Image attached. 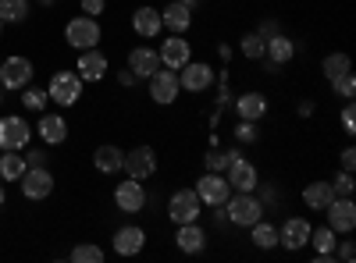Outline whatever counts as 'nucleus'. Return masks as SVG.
I'll return each instance as SVG.
<instances>
[{
    "instance_id": "5",
    "label": "nucleus",
    "mask_w": 356,
    "mask_h": 263,
    "mask_svg": "<svg viewBox=\"0 0 356 263\" xmlns=\"http://www.w3.org/2000/svg\"><path fill=\"white\" fill-rule=\"evenodd\" d=\"M65 40H68V46H75V50H93V46L100 43V25H97V18H89V15L72 18V22L65 25Z\"/></svg>"
},
{
    "instance_id": "26",
    "label": "nucleus",
    "mask_w": 356,
    "mask_h": 263,
    "mask_svg": "<svg viewBox=\"0 0 356 263\" xmlns=\"http://www.w3.org/2000/svg\"><path fill=\"white\" fill-rule=\"evenodd\" d=\"M36 132H40V139H43V142H50V146H61V142L68 139V121L61 118V114H43Z\"/></svg>"
},
{
    "instance_id": "52",
    "label": "nucleus",
    "mask_w": 356,
    "mask_h": 263,
    "mask_svg": "<svg viewBox=\"0 0 356 263\" xmlns=\"http://www.w3.org/2000/svg\"><path fill=\"white\" fill-rule=\"evenodd\" d=\"M0 33H4V22H0Z\"/></svg>"
},
{
    "instance_id": "25",
    "label": "nucleus",
    "mask_w": 356,
    "mask_h": 263,
    "mask_svg": "<svg viewBox=\"0 0 356 263\" xmlns=\"http://www.w3.org/2000/svg\"><path fill=\"white\" fill-rule=\"evenodd\" d=\"M161 22L168 33H178V36H186L189 33V25H193V11L186 4H178V0H171V4L161 11Z\"/></svg>"
},
{
    "instance_id": "46",
    "label": "nucleus",
    "mask_w": 356,
    "mask_h": 263,
    "mask_svg": "<svg viewBox=\"0 0 356 263\" xmlns=\"http://www.w3.org/2000/svg\"><path fill=\"white\" fill-rule=\"evenodd\" d=\"M136 82H139V78H136L129 68H122V71H118V85H125V90H129V85H136Z\"/></svg>"
},
{
    "instance_id": "41",
    "label": "nucleus",
    "mask_w": 356,
    "mask_h": 263,
    "mask_svg": "<svg viewBox=\"0 0 356 263\" xmlns=\"http://www.w3.org/2000/svg\"><path fill=\"white\" fill-rule=\"evenodd\" d=\"M335 260H342V263H353V260H356V246H353L349 239H346V242H339V246H335Z\"/></svg>"
},
{
    "instance_id": "36",
    "label": "nucleus",
    "mask_w": 356,
    "mask_h": 263,
    "mask_svg": "<svg viewBox=\"0 0 356 263\" xmlns=\"http://www.w3.org/2000/svg\"><path fill=\"white\" fill-rule=\"evenodd\" d=\"M328 85H332V93H335V96H342V100H353V93H356V78H353V71H346V75L332 78Z\"/></svg>"
},
{
    "instance_id": "43",
    "label": "nucleus",
    "mask_w": 356,
    "mask_h": 263,
    "mask_svg": "<svg viewBox=\"0 0 356 263\" xmlns=\"http://www.w3.org/2000/svg\"><path fill=\"white\" fill-rule=\"evenodd\" d=\"M25 167H47V153L43 150H25Z\"/></svg>"
},
{
    "instance_id": "18",
    "label": "nucleus",
    "mask_w": 356,
    "mask_h": 263,
    "mask_svg": "<svg viewBox=\"0 0 356 263\" xmlns=\"http://www.w3.org/2000/svg\"><path fill=\"white\" fill-rule=\"evenodd\" d=\"M75 68H79V78H82V82H100L111 65H107V53H100V50L93 46V50H79V65H75Z\"/></svg>"
},
{
    "instance_id": "12",
    "label": "nucleus",
    "mask_w": 356,
    "mask_h": 263,
    "mask_svg": "<svg viewBox=\"0 0 356 263\" xmlns=\"http://www.w3.org/2000/svg\"><path fill=\"white\" fill-rule=\"evenodd\" d=\"M310 228H314V224H310L307 217H285L282 228H278V246L289 249V253L303 249V246L310 242Z\"/></svg>"
},
{
    "instance_id": "11",
    "label": "nucleus",
    "mask_w": 356,
    "mask_h": 263,
    "mask_svg": "<svg viewBox=\"0 0 356 263\" xmlns=\"http://www.w3.org/2000/svg\"><path fill=\"white\" fill-rule=\"evenodd\" d=\"M33 82V61L29 57H8L0 61V85L4 90H25Z\"/></svg>"
},
{
    "instance_id": "2",
    "label": "nucleus",
    "mask_w": 356,
    "mask_h": 263,
    "mask_svg": "<svg viewBox=\"0 0 356 263\" xmlns=\"http://www.w3.org/2000/svg\"><path fill=\"white\" fill-rule=\"evenodd\" d=\"M200 214H203V203H200L196 189H178V192H171V199H168V217H171L175 224L200 221Z\"/></svg>"
},
{
    "instance_id": "9",
    "label": "nucleus",
    "mask_w": 356,
    "mask_h": 263,
    "mask_svg": "<svg viewBox=\"0 0 356 263\" xmlns=\"http://www.w3.org/2000/svg\"><path fill=\"white\" fill-rule=\"evenodd\" d=\"M146 82H150V100L161 103V107H171L178 100V93H182V85H178V71H171V68H157Z\"/></svg>"
},
{
    "instance_id": "35",
    "label": "nucleus",
    "mask_w": 356,
    "mask_h": 263,
    "mask_svg": "<svg viewBox=\"0 0 356 263\" xmlns=\"http://www.w3.org/2000/svg\"><path fill=\"white\" fill-rule=\"evenodd\" d=\"M72 260H75V263H104V249L93 246V242H79V246L72 249Z\"/></svg>"
},
{
    "instance_id": "7",
    "label": "nucleus",
    "mask_w": 356,
    "mask_h": 263,
    "mask_svg": "<svg viewBox=\"0 0 356 263\" xmlns=\"http://www.w3.org/2000/svg\"><path fill=\"white\" fill-rule=\"evenodd\" d=\"M196 196H200L203 207H225L228 196H232V185H228L225 174H218V171H207L203 178L196 182Z\"/></svg>"
},
{
    "instance_id": "1",
    "label": "nucleus",
    "mask_w": 356,
    "mask_h": 263,
    "mask_svg": "<svg viewBox=\"0 0 356 263\" xmlns=\"http://www.w3.org/2000/svg\"><path fill=\"white\" fill-rule=\"evenodd\" d=\"M264 199L257 196V192H232L228 196V203H225V217H228V224H235V228H250V224H257L260 217H264Z\"/></svg>"
},
{
    "instance_id": "8",
    "label": "nucleus",
    "mask_w": 356,
    "mask_h": 263,
    "mask_svg": "<svg viewBox=\"0 0 356 263\" xmlns=\"http://www.w3.org/2000/svg\"><path fill=\"white\" fill-rule=\"evenodd\" d=\"M178 85H182L186 93H207L214 85V68L207 61H186L178 68Z\"/></svg>"
},
{
    "instance_id": "34",
    "label": "nucleus",
    "mask_w": 356,
    "mask_h": 263,
    "mask_svg": "<svg viewBox=\"0 0 356 263\" xmlns=\"http://www.w3.org/2000/svg\"><path fill=\"white\" fill-rule=\"evenodd\" d=\"M239 53L246 57V61H264V40L257 33H246L239 40Z\"/></svg>"
},
{
    "instance_id": "48",
    "label": "nucleus",
    "mask_w": 356,
    "mask_h": 263,
    "mask_svg": "<svg viewBox=\"0 0 356 263\" xmlns=\"http://www.w3.org/2000/svg\"><path fill=\"white\" fill-rule=\"evenodd\" d=\"M218 57H221V61H232V46L221 43V46H218Z\"/></svg>"
},
{
    "instance_id": "29",
    "label": "nucleus",
    "mask_w": 356,
    "mask_h": 263,
    "mask_svg": "<svg viewBox=\"0 0 356 263\" xmlns=\"http://www.w3.org/2000/svg\"><path fill=\"white\" fill-rule=\"evenodd\" d=\"M246 231H250V242H253L257 249H275V246H278V228L267 224L264 217H260L257 224H250Z\"/></svg>"
},
{
    "instance_id": "14",
    "label": "nucleus",
    "mask_w": 356,
    "mask_h": 263,
    "mask_svg": "<svg viewBox=\"0 0 356 263\" xmlns=\"http://www.w3.org/2000/svg\"><path fill=\"white\" fill-rule=\"evenodd\" d=\"M114 207L122 210V214H139V210L146 207V189H143V182H136V178L118 182V189H114Z\"/></svg>"
},
{
    "instance_id": "3",
    "label": "nucleus",
    "mask_w": 356,
    "mask_h": 263,
    "mask_svg": "<svg viewBox=\"0 0 356 263\" xmlns=\"http://www.w3.org/2000/svg\"><path fill=\"white\" fill-rule=\"evenodd\" d=\"M122 171L129 174V178H136V182L154 178V174H157V150H154V146H136V150L125 153Z\"/></svg>"
},
{
    "instance_id": "45",
    "label": "nucleus",
    "mask_w": 356,
    "mask_h": 263,
    "mask_svg": "<svg viewBox=\"0 0 356 263\" xmlns=\"http://www.w3.org/2000/svg\"><path fill=\"white\" fill-rule=\"evenodd\" d=\"M275 33H282V28H278V22H264V25L257 28V36H260V40H271Z\"/></svg>"
},
{
    "instance_id": "20",
    "label": "nucleus",
    "mask_w": 356,
    "mask_h": 263,
    "mask_svg": "<svg viewBox=\"0 0 356 263\" xmlns=\"http://www.w3.org/2000/svg\"><path fill=\"white\" fill-rule=\"evenodd\" d=\"M296 57V43L285 33H275L271 40H264V61H271L275 68H285Z\"/></svg>"
},
{
    "instance_id": "21",
    "label": "nucleus",
    "mask_w": 356,
    "mask_h": 263,
    "mask_svg": "<svg viewBox=\"0 0 356 263\" xmlns=\"http://www.w3.org/2000/svg\"><path fill=\"white\" fill-rule=\"evenodd\" d=\"M132 28H136V36H143V40H157L164 33L161 11L157 8H136L132 11Z\"/></svg>"
},
{
    "instance_id": "37",
    "label": "nucleus",
    "mask_w": 356,
    "mask_h": 263,
    "mask_svg": "<svg viewBox=\"0 0 356 263\" xmlns=\"http://www.w3.org/2000/svg\"><path fill=\"white\" fill-rule=\"evenodd\" d=\"M22 103L29 107V110H47V103H50V96H47V90H29L25 85V93H22Z\"/></svg>"
},
{
    "instance_id": "49",
    "label": "nucleus",
    "mask_w": 356,
    "mask_h": 263,
    "mask_svg": "<svg viewBox=\"0 0 356 263\" xmlns=\"http://www.w3.org/2000/svg\"><path fill=\"white\" fill-rule=\"evenodd\" d=\"M178 4H186V8H189V11H196V8H200V4H203V0H178Z\"/></svg>"
},
{
    "instance_id": "6",
    "label": "nucleus",
    "mask_w": 356,
    "mask_h": 263,
    "mask_svg": "<svg viewBox=\"0 0 356 263\" xmlns=\"http://www.w3.org/2000/svg\"><path fill=\"white\" fill-rule=\"evenodd\" d=\"M47 96H50L57 107H72V103H79V96H82V78H79V71H57V75L50 78Z\"/></svg>"
},
{
    "instance_id": "44",
    "label": "nucleus",
    "mask_w": 356,
    "mask_h": 263,
    "mask_svg": "<svg viewBox=\"0 0 356 263\" xmlns=\"http://www.w3.org/2000/svg\"><path fill=\"white\" fill-rule=\"evenodd\" d=\"M339 164H342V171H353L356 167V150H353V146H346V150L339 153Z\"/></svg>"
},
{
    "instance_id": "13",
    "label": "nucleus",
    "mask_w": 356,
    "mask_h": 263,
    "mask_svg": "<svg viewBox=\"0 0 356 263\" xmlns=\"http://www.w3.org/2000/svg\"><path fill=\"white\" fill-rule=\"evenodd\" d=\"M18 185H22V196L25 199H47L54 192V174L47 167H25Z\"/></svg>"
},
{
    "instance_id": "10",
    "label": "nucleus",
    "mask_w": 356,
    "mask_h": 263,
    "mask_svg": "<svg viewBox=\"0 0 356 263\" xmlns=\"http://www.w3.org/2000/svg\"><path fill=\"white\" fill-rule=\"evenodd\" d=\"M225 178L232 185V192H257L260 189V171L246 160V157H235L225 171Z\"/></svg>"
},
{
    "instance_id": "39",
    "label": "nucleus",
    "mask_w": 356,
    "mask_h": 263,
    "mask_svg": "<svg viewBox=\"0 0 356 263\" xmlns=\"http://www.w3.org/2000/svg\"><path fill=\"white\" fill-rule=\"evenodd\" d=\"M339 121H342V132H346V135L356 132V107H353V100H346V107H342V114H339Z\"/></svg>"
},
{
    "instance_id": "24",
    "label": "nucleus",
    "mask_w": 356,
    "mask_h": 263,
    "mask_svg": "<svg viewBox=\"0 0 356 263\" xmlns=\"http://www.w3.org/2000/svg\"><path fill=\"white\" fill-rule=\"evenodd\" d=\"M310 246L317 249L314 263H332V260H335V246H339V239H335V231L324 224V228H310Z\"/></svg>"
},
{
    "instance_id": "16",
    "label": "nucleus",
    "mask_w": 356,
    "mask_h": 263,
    "mask_svg": "<svg viewBox=\"0 0 356 263\" xmlns=\"http://www.w3.org/2000/svg\"><path fill=\"white\" fill-rule=\"evenodd\" d=\"M207 228L200 224V221H189V224H178V231H175V246H178V253H186V256H196V253H203L207 249Z\"/></svg>"
},
{
    "instance_id": "4",
    "label": "nucleus",
    "mask_w": 356,
    "mask_h": 263,
    "mask_svg": "<svg viewBox=\"0 0 356 263\" xmlns=\"http://www.w3.org/2000/svg\"><path fill=\"white\" fill-rule=\"evenodd\" d=\"M324 217H328V228L335 235H349L356 228V203L353 196H335L328 207H324Z\"/></svg>"
},
{
    "instance_id": "31",
    "label": "nucleus",
    "mask_w": 356,
    "mask_h": 263,
    "mask_svg": "<svg viewBox=\"0 0 356 263\" xmlns=\"http://www.w3.org/2000/svg\"><path fill=\"white\" fill-rule=\"evenodd\" d=\"M29 18V0H0V22L4 25H22Z\"/></svg>"
},
{
    "instance_id": "23",
    "label": "nucleus",
    "mask_w": 356,
    "mask_h": 263,
    "mask_svg": "<svg viewBox=\"0 0 356 263\" xmlns=\"http://www.w3.org/2000/svg\"><path fill=\"white\" fill-rule=\"evenodd\" d=\"M235 114H239L243 121H260L264 114H267V96L257 93V90H246L235 96Z\"/></svg>"
},
{
    "instance_id": "33",
    "label": "nucleus",
    "mask_w": 356,
    "mask_h": 263,
    "mask_svg": "<svg viewBox=\"0 0 356 263\" xmlns=\"http://www.w3.org/2000/svg\"><path fill=\"white\" fill-rule=\"evenodd\" d=\"M321 71H324V78H339V75H346V71H353V61H349V53H328L324 57V65H321Z\"/></svg>"
},
{
    "instance_id": "42",
    "label": "nucleus",
    "mask_w": 356,
    "mask_h": 263,
    "mask_svg": "<svg viewBox=\"0 0 356 263\" xmlns=\"http://www.w3.org/2000/svg\"><path fill=\"white\" fill-rule=\"evenodd\" d=\"M82 11H86L89 18H100V15L107 11V0H82Z\"/></svg>"
},
{
    "instance_id": "51",
    "label": "nucleus",
    "mask_w": 356,
    "mask_h": 263,
    "mask_svg": "<svg viewBox=\"0 0 356 263\" xmlns=\"http://www.w3.org/2000/svg\"><path fill=\"white\" fill-rule=\"evenodd\" d=\"M36 4H54V0H36Z\"/></svg>"
},
{
    "instance_id": "28",
    "label": "nucleus",
    "mask_w": 356,
    "mask_h": 263,
    "mask_svg": "<svg viewBox=\"0 0 356 263\" xmlns=\"http://www.w3.org/2000/svg\"><path fill=\"white\" fill-rule=\"evenodd\" d=\"M335 199V192H332V182H310L307 189H303V203H307V210H317V214H324V207Z\"/></svg>"
},
{
    "instance_id": "30",
    "label": "nucleus",
    "mask_w": 356,
    "mask_h": 263,
    "mask_svg": "<svg viewBox=\"0 0 356 263\" xmlns=\"http://www.w3.org/2000/svg\"><path fill=\"white\" fill-rule=\"evenodd\" d=\"M25 174V157L18 150H4L0 153V182H18Z\"/></svg>"
},
{
    "instance_id": "47",
    "label": "nucleus",
    "mask_w": 356,
    "mask_h": 263,
    "mask_svg": "<svg viewBox=\"0 0 356 263\" xmlns=\"http://www.w3.org/2000/svg\"><path fill=\"white\" fill-rule=\"evenodd\" d=\"M317 110V103L314 100H307V103H300V118H310V114Z\"/></svg>"
},
{
    "instance_id": "22",
    "label": "nucleus",
    "mask_w": 356,
    "mask_h": 263,
    "mask_svg": "<svg viewBox=\"0 0 356 263\" xmlns=\"http://www.w3.org/2000/svg\"><path fill=\"white\" fill-rule=\"evenodd\" d=\"M157 68H161V53H157L154 46H136V50L129 53V71H132L136 78H150Z\"/></svg>"
},
{
    "instance_id": "15",
    "label": "nucleus",
    "mask_w": 356,
    "mask_h": 263,
    "mask_svg": "<svg viewBox=\"0 0 356 263\" xmlns=\"http://www.w3.org/2000/svg\"><path fill=\"white\" fill-rule=\"evenodd\" d=\"M161 68H171V71H178L186 61H193V46H189V40H182L178 33H171L164 43H161Z\"/></svg>"
},
{
    "instance_id": "17",
    "label": "nucleus",
    "mask_w": 356,
    "mask_h": 263,
    "mask_svg": "<svg viewBox=\"0 0 356 263\" xmlns=\"http://www.w3.org/2000/svg\"><path fill=\"white\" fill-rule=\"evenodd\" d=\"M29 139H33V128L22 118H0V150H25Z\"/></svg>"
},
{
    "instance_id": "19",
    "label": "nucleus",
    "mask_w": 356,
    "mask_h": 263,
    "mask_svg": "<svg viewBox=\"0 0 356 263\" xmlns=\"http://www.w3.org/2000/svg\"><path fill=\"white\" fill-rule=\"evenodd\" d=\"M146 249V231L136 228V224H125V228H118L114 231V253L118 256H136Z\"/></svg>"
},
{
    "instance_id": "38",
    "label": "nucleus",
    "mask_w": 356,
    "mask_h": 263,
    "mask_svg": "<svg viewBox=\"0 0 356 263\" xmlns=\"http://www.w3.org/2000/svg\"><path fill=\"white\" fill-rule=\"evenodd\" d=\"M353 189H356L353 171H339V174H335V182H332V192H335V196H353Z\"/></svg>"
},
{
    "instance_id": "40",
    "label": "nucleus",
    "mask_w": 356,
    "mask_h": 263,
    "mask_svg": "<svg viewBox=\"0 0 356 263\" xmlns=\"http://www.w3.org/2000/svg\"><path fill=\"white\" fill-rule=\"evenodd\" d=\"M235 142H257V121H243L235 125Z\"/></svg>"
},
{
    "instance_id": "32",
    "label": "nucleus",
    "mask_w": 356,
    "mask_h": 263,
    "mask_svg": "<svg viewBox=\"0 0 356 263\" xmlns=\"http://www.w3.org/2000/svg\"><path fill=\"white\" fill-rule=\"evenodd\" d=\"M235 157H243V153H239V150H218V146H211V153L203 157V167H207V171L225 174V171H228V164H232Z\"/></svg>"
},
{
    "instance_id": "27",
    "label": "nucleus",
    "mask_w": 356,
    "mask_h": 263,
    "mask_svg": "<svg viewBox=\"0 0 356 263\" xmlns=\"http://www.w3.org/2000/svg\"><path fill=\"white\" fill-rule=\"evenodd\" d=\"M122 164H125V150H118V146H97V153H93V167L100 171V174H118L122 171Z\"/></svg>"
},
{
    "instance_id": "50",
    "label": "nucleus",
    "mask_w": 356,
    "mask_h": 263,
    "mask_svg": "<svg viewBox=\"0 0 356 263\" xmlns=\"http://www.w3.org/2000/svg\"><path fill=\"white\" fill-rule=\"evenodd\" d=\"M4 199H8V196H4V189H0V207H4Z\"/></svg>"
},
{
    "instance_id": "53",
    "label": "nucleus",
    "mask_w": 356,
    "mask_h": 263,
    "mask_svg": "<svg viewBox=\"0 0 356 263\" xmlns=\"http://www.w3.org/2000/svg\"><path fill=\"white\" fill-rule=\"evenodd\" d=\"M0 100H4V96H0Z\"/></svg>"
}]
</instances>
